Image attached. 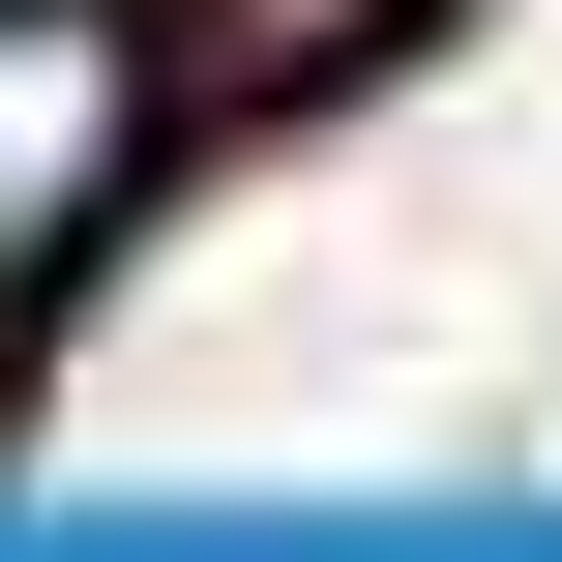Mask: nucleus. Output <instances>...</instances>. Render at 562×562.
I'll list each match as a JSON object with an SVG mask.
<instances>
[{"label":"nucleus","instance_id":"nucleus-1","mask_svg":"<svg viewBox=\"0 0 562 562\" xmlns=\"http://www.w3.org/2000/svg\"><path fill=\"white\" fill-rule=\"evenodd\" d=\"M148 119H178L148 0H0V296H59V267L148 207Z\"/></svg>","mask_w":562,"mask_h":562}]
</instances>
